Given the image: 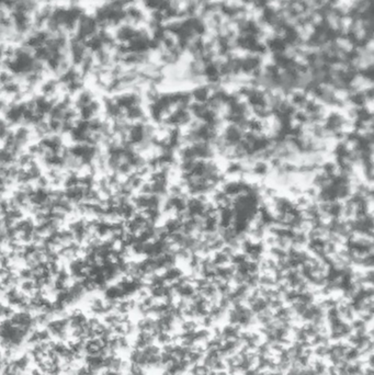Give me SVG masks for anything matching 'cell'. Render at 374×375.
<instances>
[{
    "mask_svg": "<svg viewBox=\"0 0 374 375\" xmlns=\"http://www.w3.org/2000/svg\"><path fill=\"white\" fill-rule=\"evenodd\" d=\"M99 375H122L120 371H114V370H109V369H103L99 372Z\"/></svg>",
    "mask_w": 374,
    "mask_h": 375,
    "instance_id": "obj_1",
    "label": "cell"
}]
</instances>
